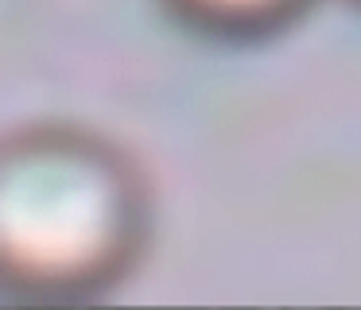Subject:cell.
Wrapping results in <instances>:
<instances>
[{
  "instance_id": "cell-1",
  "label": "cell",
  "mask_w": 361,
  "mask_h": 310,
  "mask_svg": "<svg viewBox=\"0 0 361 310\" xmlns=\"http://www.w3.org/2000/svg\"><path fill=\"white\" fill-rule=\"evenodd\" d=\"M156 186L117 136L78 120L0 132V299L90 302L148 256Z\"/></svg>"
},
{
  "instance_id": "cell-2",
  "label": "cell",
  "mask_w": 361,
  "mask_h": 310,
  "mask_svg": "<svg viewBox=\"0 0 361 310\" xmlns=\"http://www.w3.org/2000/svg\"><path fill=\"white\" fill-rule=\"evenodd\" d=\"M159 4L198 35L249 43L291 27L314 0H159Z\"/></svg>"
},
{
  "instance_id": "cell-3",
  "label": "cell",
  "mask_w": 361,
  "mask_h": 310,
  "mask_svg": "<svg viewBox=\"0 0 361 310\" xmlns=\"http://www.w3.org/2000/svg\"><path fill=\"white\" fill-rule=\"evenodd\" d=\"M357 4H361V0H357Z\"/></svg>"
}]
</instances>
